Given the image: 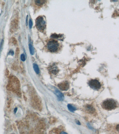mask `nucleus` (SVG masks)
I'll list each match as a JSON object with an SVG mask.
<instances>
[{"label": "nucleus", "instance_id": "nucleus-5", "mask_svg": "<svg viewBox=\"0 0 119 134\" xmlns=\"http://www.w3.org/2000/svg\"><path fill=\"white\" fill-rule=\"evenodd\" d=\"M58 86L59 88L61 91H67L69 88V83L67 81H64L59 84Z\"/></svg>", "mask_w": 119, "mask_h": 134}, {"label": "nucleus", "instance_id": "nucleus-21", "mask_svg": "<svg viewBox=\"0 0 119 134\" xmlns=\"http://www.w3.org/2000/svg\"><path fill=\"white\" fill-rule=\"evenodd\" d=\"M60 134H67L66 132H62L61 133H60Z\"/></svg>", "mask_w": 119, "mask_h": 134}, {"label": "nucleus", "instance_id": "nucleus-6", "mask_svg": "<svg viewBox=\"0 0 119 134\" xmlns=\"http://www.w3.org/2000/svg\"><path fill=\"white\" fill-rule=\"evenodd\" d=\"M18 22L16 20H14L11 22V31L12 32H15L18 28Z\"/></svg>", "mask_w": 119, "mask_h": 134}, {"label": "nucleus", "instance_id": "nucleus-9", "mask_svg": "<svg viewBox=\"0 0 119 134\" xmlns=\"http://www.w3.org/2000/svg\"><path fill=\"white\" fill-rule=\"evenodd\" d=\"M67 107L68 110L71 112H73L76 110V108H75V107H74L70 104H68V105Z\"/></svg>", "mask_w": 119, "mask_h": 134}, {"label": "nucleus", "instance_id": "nucleus-1", "mask_svg": "<svg viewBox=\"0 0 119 134\" xmlns=\"http://www.w3.org/2000/svg\"><path fill=\"white\" fill-rule=\"evenodd\" d=\"M102 106L105 109L111 110L116 108L117 104L116 102L113 99H109L105 100L102 103Z\"/></svg>", "mask_w": 119, "mask_h": 134}, {"label": "nucleus", "instance_id": "nucleus-2", "mask_svg": "<svg viewBox=\"0 0 119 134\" xmlns=\"http://www.w3.org/2000/svg\"><path fill=\"white\" fill-rule=\"evenodd\" d=\"M60 44L58 42L51 40L48 42L47 44V48L48 50L52 52H56L59 50Z\"/></svg>", "mask_w": 119, "mask_h": 134}, {"label": "nucleus", "instance_id": "nucleus-11", "mask_svg": "<svg viewBox=\"0 0 119 134\" xmlns=\"http://www.w3.org/2000/svg\"><path fill=\"white\" fill-rule=\"evenodd\" d=\"M29 47L31 54L33 55L34 54V49L33 47L31 44H29Z\"/></svg>", "mask_w": 119, "mask_h": 134}, {"label": "nucleus", "instance_id": "nucleus-16", "mask_svg": "<svg viewBox=\"0 0 119 134\" xmlns=\"http://www.w3.org/2000/svg\"><path fill=\"white\" fill-rule=\"evenodd\" d=\"M29 25L30 28L31 29V28H32V26H33V23L32 20L31 19H30V21H29Z\"/></svg>", "mask_w": 119, "mask_h": 134}, {"label": "nucleus", "instance_id": "nucleus-8", "mask_svg": "<svg viewBox=\"0 0 119 134\" xmlns=\"http://www.w3.org/2000/svg\"><path fill=\"white\" fill-rule=\"evenodd\" d=\"M50 71H51V72H52V73L54 74H56L58 72V68L56 66H52V67H51Z\"/></svg>", "mask_w": 119, "mask_h": 134}, {"label": "nucleus", "instance_id": "nucleus-4", "mask_svg": "<svg viewBox=\"0 0 119 134\" xmlns=\"http://www.w3.org/2000/svg\"><path fill=\"white\" fill-rule=\"evenodd\" d=\"M90 87L94 90H98L100 88L101 85L100 82L97 80H91L89 82Z\"/></svg>", "mask_w": 119, "mask_h": 134}, {"label": "nucleus", "instance_id": "nucleus-20", "mask_svg": "<svg viewBox=\"0 0 119 134\" xmlns=\"http://www.w3.org/2000/svg\"><path fill=\"white\" fill-rule=\"evenodd\" d=\"M17 109H18L17 108H15V110H14V113H16L17 112Z\"/></svg>", "mask_w": 119, "mask_h": 134}, {"label": "nucleus", "instance_id": "nucleus-17", "mask_svg": "<svg viewBox=\"0 0 119 134\" xmlns=\"http://www.w3.org/2000/svg\"><path fill=\"white\" fill-rule=\"evenodd\" d=\"M21 59L22 61H25L26 60V58H25V55L24 54H22L21 55Z\"/></svg>", "mask_w": 119, "mask_h": 134}, {"label": "nucleus", "instance_id": "nucleus-12", "mask_svg": "<svg viewBox=\"0 0 119 134\" xmlns=\"http://www.w3.org/2000/svg\"><path fill=\"white\" fill-rule=\"evenodd\" d=\"M35 3L37 5H42L45 2V1L43 0H37L35 1Z\"/></svg>", "mask_w": 119, "mask_h": 134}, {"label": "nucleus", "instance_id": "nucleus-19", "mask_svg": "<svg viewBox=\"0 0 119 134\" xmlns=\"http://www.w3.org/2000/svg\"><path fill=\"white\" fill-rule=\"evenodd\" d=\"M13 43L14 44H16L17 43V42L16 41V40H15V38H13Z\"/></svg>", "mask_w": 119, "mask_h": 134}, {"label": "nucleus", "instance_id": "nucleus-10", "mask_svg": "<svg viewBox=\"0 0 119 134\" xmlns=\"http://www.w3.org/2000/svg\"><path fill=\"white\" fill-rule=\"evenodd\" d=\"M33 68L36 73L38 74L39 73V69L37 65L36 64H33Z\"/></svg>", "mask_w": 119, "mask_h": 134}, {"label": "nucleus", "instance_id": "nucleus-14", "mask_svg": "<svg viewBox=\"0 0 119 134\" xmlns=\"http://www.w3.org/2000/svg\"><path fill=\"white\" fill-rule=\"evenodd\" d=\"M3 43H4V41L3 40H2L0 44V54L1 50H2V48H3L2 47H3Z\"/></svg>", "mask_w": 119, "mask_h": 134}, {"label": "nucleus", "instance_id": "nucleus-15", "mask_svg": "<svg viewBox=\"0 0 119 134\" xmlns=\"http://www.w3.org/2000/svg\"><path fill=\"white\" fill-rule=\"evenodd\" d=\"M60 36H61V35H57V34H53L52 35V37H53V38H59V37H60Z\"/></svg>", "mask_w": 119, "mask_h": 134}, {"label": "nucleus", "instance_id": "nucleus-18", "mask_svg": "<svg viewBox=\"0 0 119 134\" xmlns=\"http://www.w3.org/2000/svg\"><path fill=\"white\" fill-rule=\"evenodd\" d=\"M8 54L11 55L12 56H13L14 54V52L12 50H11L9 52V53H8Z\"/></svg>", "mask_w": 119, "mask_h": 134}, {"label": "nucleus", "instance_id": "nucleus-22", "mask_svg": "<svg viewBox=\"0 0 119 134\" xmlns=\"http://www.w3.org/2000/svg\"><path fill=\"white\" fill-rule=\"evenodd\" d=\"M28 16H27L26 17V22L27 25V21H28Z\"/></svg>", "mask_w": 119, "mask_h": 134}, {"label": "nucleus", "instance_id": "nucleus-3", "mask_svg": "<svg viewBox=\"0 0 119 134\" xmlns=\"http://www.w3.org/2000/svg\"><path fill=\"white\" fill-rule=\"evenodd\" d=\"M37 28L40 31H43L46 26V22L42 16H39L37 18L36 21Z\"/></svg>", "mask_w": 119, "mask_h": 134}, {"label": "nucleus", "instance_id": "nucleus-13", "mask_svg": "<svg viewBox=\"0 0 119 134\" xmlns=\"http://www.w3.org/2000/svg\"><path fill=\"white\" fill-rule=\"evenodd\" d=\"M86 109L87 111L90 112V113H92V112H94V109L93 108L92 106H87L86 107Z\"/></svg>", "mask_w": 119, "mask_h": 134}, {"label": "nucleus", "instance_id": "nucleus-7", "mask_svg": "<svg viewBox=\"0 0 119 134\" xmlns=\"http://www.w3.org/2000/svg\"><path fill=\"white\" fill-rule=\"evenodd\" d=\"M55 93L56 95L57 96L59 100H63V95L58 89H56V90H55Z\"/></svg>", "mask_w": 119, "mask_h": 134}]
</instances>
